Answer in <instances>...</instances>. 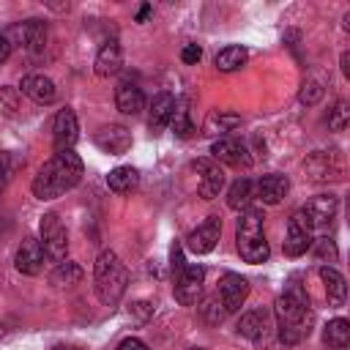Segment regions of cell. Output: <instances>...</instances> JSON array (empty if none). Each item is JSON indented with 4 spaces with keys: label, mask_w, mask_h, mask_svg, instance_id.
<instances>
[{
    "label": "cell",
    "mask_w": 350,
    "mask_h": 350,
    "mask_svg": "<svg viewBox=\"0 0 350 350\" xmlns=\"http://www.w3.org/2000/svg\"><path fill=\"white\" fill-rule=\"evenodd\" d=\"M273 317H276V328H279V339L284 345H298L312 334V304H309V293L293 279L287 284V290L276 298L273 304Z\"/></svg>",
    "instance_id": "cell-1"
},
{
    "label": "cell",
    "mask_w": 350,
    "mask_h": 350,
    "mask_svg": "<svg viewBox=\"0 0 350 350\" xmlns=\"http://www.w3.org/2000/svg\"><path fill=\"white\" fill-rule=\"evenodd\" d=\"M82 159L74 150H57L33 178V194L38 200H55L71 191L82 180Z\"/></svg>",
    "instance_id": "cell-2"
},
{
    "label": "cell",
    "mask_w": 350,
    "mask_h": 350,
    "mask_svg": "<svg viewBox=\"0 0 350 350\" xmlns=\"http://www.w3.org/2000/svg\"><path fill=\"white\" fill-rule=\"evenodd\" d=\"M265 216L260 208H246L241 211L238 216V224H235V246H238V254L257 265V262H265L271 249H268V241H265V227H262Z\"/></svg>",
    "instance_id": "cell-3"
},
{
    "label": "cell",
    "mask_w": 350,
    "mask_h": 350,
    "mask_svg": "<svg viewBox=\"0 0 350 350\" xmlns=\"http://www.w3.org/2000/svg\"><path fill=\"white\" fill-rule=\"evenodd\" d=\"M126 284H129V273H126L120 257L112 249H104L93 265V287H96L98 301L104 306H115L123 298Z\"/></svg>",
    "instance_id": "cell-4"
},
{
    "label": "cell",
    "mask_w": 350,
    "mask_h": 350,
    "mask_svg": "<svg viewBox=\"0 0 350 350\" xmlns=\"http://www.w3.org/2000/svg\"><path fill=\"white\" fill-rule=\"evenodd\" d=\"M38 230H41V241L38 243H41L44 254L49 260H55V262H63L66 252H68V232H66L60 216L57 213H44Z\"/></svg>",
    "instance_id": "cell-5"
},
{
    "label": "cell",
    "mask_w": 350,
    "mask_h": 350,
    "mask_svg": "<svg viewBox=\"0 0 350 350\" xmlns=\"http://www.w3.org/2000/svg\"><path fill=\"white\" fill-rule=\"evenodd\" d=\"M314 243V230L309 224V219L304 216V211L298 208L287 224V235H284V254L287 257H301L306 254V249H312Z\"/></svg>",
    "instance_id": "cell-6"
},
{
    "label": "cell",
    "mask_w": 350,
    "mask_h": 350,
    "mask_svg": "<svg viewBox=\"0 0 350 350\" xmlns=\"http://www.w3.org/2000/svg\"><path fill=\"white\" fill-rule=\"evenodd\" d=\"M202 279H205L202 265H186V268L175 276V301L183 304V306L197 304V298H200V293H202Z\"/></svg>",
    "instance_id": "cell-7"
},
{
    "label": "cell",
    "mask_w": 350,
    "mask_h": 350,
    "mask_svg": "<svg viewBox=\"0 0 350 350\" xmlns=\"http://www.w3.org/2000/svg\"><path fill=\"white\" fill-rule=\"evenodd\" d=\"M249 298V282L241 276V273H232L227 271L219 282V301L224 306V312H238L243 306V301Z\"/></svg>",
    "instance_id": "cell-8"
},
{
    "label": "cell",
    "mask_w": 350,
    "mask_h": 350,
    "mask_svg": "<svg viewBox=\"0 0 350 350\" xmlns=\"http://www.w3.org/2000/svg\"><path fill=\"white\" fill-rule=\"evenodd\" d=\"M219 235H221V219L219 216H208L197 230H191L186 235V246L194 254H208L219 243Z\"/></svg>",
    "instance_id": "cell-9"
},
{
    "label": "cell",
    "mask_w": 350,
    "mask_h": 350,
    "mask_svg": "<svg viewBox=\"0 0 350 350\" xmlns=\"http://www.w3.org/2000/svg\"><path fill=\"white\" fill-rule=\"evenodd\" d=\"M79 139V123H77V115L74 109H60L55 115V123H52V142H55V150H71L74 142Z\"/></svg>",
    "instance_id": "cell-10"
},
{
    "label": "cell",
    "mask_w": 350,
    "mask_h": 350,
    "mask_svg": "<svg viewBox=\"0 0 350 350\" xmlns=\"http://www.w3.org/2000/svg\"><path fill=\"white\" fill-rule=\"evenodd\" d=\"M93 142H96L98 150H104V153H109V156H120V153H126V150L131 148V131H129L126 126L109 123V126H104V129L96 131Z\"/></svg>",
    "instance_id": "cell-11"
},
{
    "label": "cell",
    "mask_w": 350,
    "mask_h": 350,
    "mask_svg": "<svg viewBox=\"0 0 350 350\" xmlns=\"http://www.w3.org/2000/svg\"><path fill=\"white\" fill-rule=\"evenodd\" d=\"M211 153L216 161H224L230 167H249V148L235 139V137H219L213 145H211Z\"/></svg>",
    "instance_id": "cell-12"
},
{
    "label": "cell",
    "mask_w": 350,
    "mask_h": 350,
    "mask_svg": "<svg viewBox=\"0 0 350 350\" xmlns=\"http://www.w3.org/2000/svg\"><path fill=\"white\" fill-rule=\"evenodd\" d=\"M194 167L202 172V175H200V183H197L200 197H202V200L219 197V191L224 189V170H221L219 164H213L211 159H200Z\"/></svg>",
    "instance_id": "cell-13"
},
{
    "label": "cell",
    "mask_w": 350,
    "mask_h": 350,
    "mask_svg": "<svg viewBox=\"0 0 350 350\" xmlns=\"http://www.w3.org/2000/svg\"><path fill=\"white\" fill-rule=\"evenodd\" d=\"M336 208H339V200H336L334 194H320V197H312L301 211H304V216L309 219L312 230H320V227H325V224L334 219Z\"/></svg>",
    "instance_id": "cell-14"
},
{
    "label": "cell",
    "mask_w": 350,
    "mask_h": 350,
    "mask_svg": "<svg viewBox=\"0 0 350 350\" xmlns=\"http://www.w3.org/2000/svg\"><path fill=\"white\" fill-rule=\"evenodd\" d=\"M44 249H41V243L36 241V238H27V241H22V246L16 249V257H14V265H16V271L19 273H25V276H36V273H41V268H44Z\"/></svg>",
    "instance_id": "cell-15"
},
{
    "label": "cell",
    "mask_w": 350,
    "mask_h": 350,
    "mask_svg": "<svg viewBox=\"0 0 350 350\" xmlns=\"http://www.w3.org/2000/svg\"><path fill=\"white\" fill-rule=\"evenodd\" d=\"M287 191H290V180L287 175H279V172L262 175L254 186V197H260L265 205H279L287 197Z\"/></svg>",
    "instance_id": "cell-16"
},
{
    "label": "cell",
    "mask_w": 350,
    "mask_h": 350,
    "mask_svg": "<svg viewBox=\"0 0 350 350\" xmlns=\"http://www.w3.org/2000/svg\"><path fill=\"white\" fill-rule=\"evenodd\" d=\"M19 88H22V93H25L30 101H36V104H52V101L57 98L55 82H52L49 77H44V74H27Z\"/></svg>",
    "instance_id": "cell-17"
},
{
    "label": "cell",
    "mask_w": 350,
    "mask_h": 350,
    "mask_svg": "<svg viewBox=\"0 0 350 350\" xmlns=\"http://www.w3.org/2000/svg\"><path fill=\"white\" fill-rule=\"evenodd\" d=\"M115 107H118L123 115H139L142 107H145V93H142V88L134 85V82L118 85V90H115Z\"/></svg>",
    "instance_id": "cell-18"
},
{
    "label": "cell",
    "mask_w": 350,
    "mask_h": 350,
    "mask_svg": "<svg viewBox=\"0 0 350 350\" xmlns=\"http://www.w3.org/2000/svg\"><path fill=\"white\" fill-rule=\"evenodd\" d=\"M120 63H123L120 44H118V41H107V44L98 49L96 60H93V71H96L98 77H109V74H115V71L120 68Z\"/></svg>",
    "instance_id": "cell-19"
},
{
    "label": "cell",
    "mask_w": 350,
    "mask_h": 350,
    "mask_svg": "<svg viewBox=\"0 0 350 350\" xmlns=\"http://www.w3.org/2000/svg\"><path fill=\"white\" fill-rule=\"evenodd\" d=\"M172 107H175V96L172 93H159L153 101H150V115H148V126L153 134H159L170 118H172Z\"/></svg>",
    "instance_id": "cell-20"
},
{
    "label": "cell",
    "mask_w": 350,
    "mask_h": 350,
    "mask_svg": "<svg viewBox=\"0 0 350 350\" xmlns=\"http://www.w3.org/2000/svg\"><path fill=\"white\" fill-rule=\"evenodd\" d=\"M320 279L325 284V295H328V304L331 306H342L345 298H347V284H345V276L331 268V265H323L320 268Z\"/></svg>",
    "instance_id": "cell-21"
},
{
    "label": "cell",
    "mask_w": 350,
    "mask_h": 350,
    "mask_svg": "<svg viewBox=\"0 0 350 350\" xmlns=\"http://www.w3.org/2000/svg\"><path fill=\"white\" fill-rule=\"evenodd\" d=\"M268 331V312L265 309H249L238 320V334L246 339H260Z\"/></svg>",
    "instance_id": "cell-22"
},
{
    "label": "cell",
    "mask_w": 350,
    "mask_h": 350,
    "mask_svg": "<svg viewBox=\"0 0 350 350\" xmlns=\"http://www.w3.org/2000/svg\"><path fill=\"white\" fill-rule=\"evenodd\" d=\"M107 186L112 191H118V194H129V191H134L139 186V172L134 167H129V164H120L107 175Z\"/></svg>",
    "instance_id": "cell-23"
},
{
    "label": "cell",
    "mask_w": 350,
    "mask_h": 350,
    "mask_svg": "<svg viewBox=\"0 0 350 350\" xmlns=\"http://www.w3.org/2000/svg\"><path fill=\"white\" fill-rule=\"evenodd\" d=\"M19 36L25 41V46L33 52V55H41L44 46H46V25L41 19H27L22 27H19Z\"/></svg>",
    "instance_id": "cell-24"
},
{
    "label": "cell",
    "mask_w": 350,
    "mask_h": 350,
    "mask_svg": "<svg viewBox=\"0 0 350 350\" xmlns=\"http://www.w3.org/2000/svg\"><path fill=\"white\" fill-rule=\"evenodd\" d=\"M252 200H254V183H252L249 178H238V180L230 186V191H227V205H230L232 211H246V208H252Z\"/></svg>",
    "instance_id": "cell-25"
},
{
    "label": "cell",
    "mask_w": 350,
    "mask_h": 350,
    "mask_svg": "<svg viewBox=\"0 0 350 350\" xmlns=\"http://www.w3.org/2000/svg\"><path fill=\"white\" fill-rule=\"evenodd\" d=\"M323 342L334 350H345L350 345V323L345 317H334L325 328H323Z\"/></svg>",
    "instance_id": "cell-26"
},
{
    "label": "cell",
    "mask_w": 350,
    "mask_h": 350,
    "mask_svg": "<svg viewBox=\"0 0 350 350\" xmlns=\"http://www.w3.org/2000/svg\"><path fill=\"white\" fill-rule=\"evenodd\" d=\"M170 126H172L175 137H180V139H189V137L194 134V123H191V115H189V101H186V98H175Z\"/></svg>",
    "instance_id": "cell-27"
},
{
    "label": "cell",
    "mask_w": 350,
    "mask_h": 350,
    "mask_svg": "<svg viewBox=\"0 0 350 350\" xmlns=\"http://www.w3.org/2000/svg\"><path fill=\"white\" fill-rule=\"evenodd\" d=\"M82 276H85V271L77 265V262H57L55 265V271L49 273V284L52 287H74V284H79L82 282Z\"/></svg>",
    "instance_id": "cell-28"
},
{
    "label": "cell",
    "mask_w": 350,
    "mask_h": 350,
    "mask_svg": "<svg viewBox=\"0 0 350 350\" xmlns=\"http://www.w3.org/2000/svg\"><path fill=\"white\" fill-rule=\"evenodd\" d=\"M334 153H314L306 161V172L312 175V180H328V178H339L342 167H331Z\"/></svg>",
    "instance_id": "cell-29"
},
{
    "label": "cell",
    "mask_w": 350,
    "mask_h": 350,
    "mask_svg": "<svg viewBox=\"0 0 350 350\" xmlns=\"http://www.w3.org/2000/svg\"><path fill=\"white\" fill-rule=\"evenodd\" d=\"M246 49L243 46H238V44H232V46H224L219 55H216V68L219 71H238L243 63H246Z\"/></svg>",
    "instance_id": "cell-30"
},
{
    "label": "cell",
    "mask_w": 350,
    "mask_h": 350,
    "mask_svg": "<svg viewBox=\"0 0 350 350\" xmlns=\"http://www.w3.org/2000/svg\"><path fill=\"white\" fill-rule=\"evenodd\" d=\"M200 312H202V317H205L208 323H213V325H216V323H221V320H224V314H227L219 298H208V301H205V306H200Z\"/></svg>",
    "instance_id": "cell-31"
},
{
    "label": "cell",
    "mask_w": 350,
    "mask_h": 350,
    "mask_svg": "<svg viewBox=\"0 0 350 350\" xmlns=\"http://www.w3.org/2000/svg\"><path fill=\"white\" fill-rule=\"evenodd\" d=\"M347 104L345 101H336V107L331 109V118H328V126H331V131H345V126H347Z\"/></svg>",
    "instance_id": "cell-32"
},
{
    "label": "cell",
    "mask_w": 350,
    "mask_h": 350,
    "mask_svg": "<svg viewBox=\"0 0 350 350\" xmlns=\"http://www.w3.org/2000/svg\"><path fill=\"white\" fill-rule=\"evenodd\" d=\"M320 96H323V85L317 79H306L304 88H301V101L304 104H317Z\"/></svg>",
    "instance_id": "cell-33"
},
{
    "label": "cell",
    "mask_w": 350,
    "mask_h": 350,
    "mask_svg": "<svg viewBox=\"0 0 350 350\" xmlns=\"http://www.w3.org/2000/svg\"><path fill=\"white\" fill-rule=\"evenodd\" d=\"M238 123H241L238 115H216V118H211V126H216L219 131H230V129H235Z\"/></svg>",
    "instance_id": "cell-34"
},
{
    "label": "cell",
    "mask_w": 350,
    "mask_h": 350,
    "mask_svg": "<svg viewBox=\"0 0 350 350\" xmlns=\"http://www.w3.org/2000/svg\"><path fill=\"white\" fill-rule=\"evenodd\" d=\"M200 57H202L200 44H186V46H183V52H180V60H183V63H189V66H197V63H200Z\"/></svg>",
    "instance_id": "cell-35"
},
{
    "label": "cell",
    "mask_w": 350,
    "mask_h": 350,
    "mask_svg": "<svg viewBox=\"0 0 350 350\" xmlns=\"http://www.w3.org/2000/svg\"><path fill=\"white\" fill-rule=\"evenodd\" d=\"M8 175H11V159H8V153H0V194L8 183Z\"/></svg>",
    "instance_id": "cell-36"
},
{
    "label": "cell",
    "mask_w": 350,
    "mask_h": 350,
    "mask_svg": "<svg viewBox=\"0 0 350 350\" xmlns=\"http://www.w3.org/2000/svg\"><path fill=\"white\" fill-rule=\"evenodd\" d=\"M118 350H150L142 339H137V336H129V339H123L120 345H118Z\"/></svg>",
    "instance_id": "cell-37"
},
{
    "label": "cell",
    "mask_w": 350,
    "mask_h": 350,
    "mask_svg": "<svg viewBox=\"0 0 350 350\" xmlns=\"http://www.w3.org/2000/svg\"><path fill=\"white\" fill-rule=\"evenodd\" d=\"M170 257H172V271H175V276H178V273L186 268V262H183V254H180V246H178V243L172 246V254H170Z\"/></svg>",
    "instance_id": "cell-38"
},
{
    "label": "cell",
    "mask_w": 350,
    "mask_h": 350,
    "mask_svg": "<svg viewBox=\"0 0 350 350\" xmlns=\"http://www.w3.org/2000/svg\"><path fill=\"white\" fill-rule=\"evenodd\" d=\"M8 55H11V41H8L5 36H0V63H3Z\"/></svg>",
    "instance_id": "cell-39"
},
{
    "label": "cell",
    "mask_w": 350,
    "mask_h": 350,
    "mask_svg": "<svg viewBox=\"0 0 350 350\" xmlns=\"http://www.w3.org/2000/svg\"><path fill=\"white\" fill-rule=\"evenodd\" d=\"M150 14H153V5H142V8L137 11V22H145Z\"/></svg>",
    "instance_id": "cell-40"
},
{
    "label": "cell",
    "mask_w": 350,
    "mask_h": 350,
    "mask_svg": "<svg viewBox=\"0 0 350 350\" xmlns=\"http://www.w3.org/2000/svg\"><path fill=\"white\" fill-rule=\"evenodd\" d=\"M347 63H350V57H347V52H345V55H342V71H345V77H350V66H347Z\"/></svg>",
    "instance_id": "cell-41"
},
{
    "label": "cell",
    "mask_w": 350,
    "mask_h": 350,
    "mask_svg": "<svg viewBox=\"0 0 350 350\" xmlns=\"http://www.w3.org/2000/svg\"><path fill=\"white\" fill-rule=\"evenodd\" d=\"M55 350H79V347H74V345H57Z\"/></svg>",
    "instance_id": "cell-42"
},
{
    "label": "cell",
    "mask_w": 350,
    "mask_h": 350,
    "mask_svg": "<svg viewBox=\"0 0 350 350\" xmlns=\"http://www.w3.org/2000/svg\"><path fill=\"white\" fill-rule=\"evenodd\" d=\"M189 350H202V347H189Z\"/></svg>",
    "instance_id": "cell-43"
},
{
    "label": "cell",
    "mask_w": 350,
    "mask_h": 350,
    "mask_svg": "<svg viewBox=\"0 0 350 350\" xmlns=\"http://www.w3.org/2000/svg\"><path fill=\"white\" fill-rule=\"evenodd\" d=\"M0 336H3V325H0Z\"/></svg>",
    "instance_id": "cell-44"
}]
</instances>
